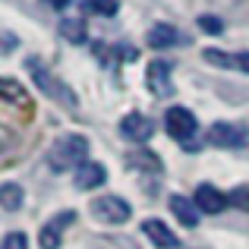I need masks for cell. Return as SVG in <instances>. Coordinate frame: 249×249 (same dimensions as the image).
<instances>
[{
    "label": "cell",
    "instance_id": "obj_1",
    "mask_svg": "<svg viewBox=\"0 0 249 249\" xmlns=\"http://www.w3.org/2000/svg\"><path fill=\"white\" fill-rule=\"evenodd\" d=\"M85 155H89V139L85 136H63V139L54 142V148H51L48 155V164L51 170H57V174H67V170H79L85 164Z\"/></svg>",
    "mask_w": 249,
    "mask_h": 249
},
{
    "label": "cell",
    "instance_id": "obj_2",
    "mask_svg": "<svg viewBox=\"0 0 249 249\" xmlns=\"http://www.w3.org/2000/svg\"><path fill=\"white\" fill-rule=\"evenodd\" d=\"M164 129H167V136L170 139H177L180 145H186V152H196V136H199V123H196V117H193V110H186V107H167V114H164Z\"/></svg>",
    "mask_w": 249,
    "mask_h": 249
},
{
    "label": "cell",
    "instance_id": "obj_3",
    "mask_svg": "<svg viewBox=\"0 0 249 249\" xmlns=\"http://www.w3.org/2000/svg\"><path fill=\"white\" fill-rule=\"evenodd\" d=\"M91 214L101 224L117 227V224H126L133 218V205L126 199H120V196H101V199H91Z\"/></svg>",
    "mask_w": 249,
    "mask_h": 249
},
{
    "label": "cell",
    "instance_id": "obj_4",
    "mask_svg": "<svg viewBox=\"0 0 249 249\" xmlns=\"http://www.w3.org/2000/svg\"><path fill=\"white\" fill-rule=\"evenodd\" d=\"M205 142H208V145H214V148H240L243 142H249V133H246L243 123L218 120V123H212Z\"/></svg>",
    "mask_w": 249,
    "mask_h": 249
},
{
    "label": "cell",
    "instance_id": "obj_5",
    "mask_svg": "<svg viewBox=\"0 0 249 249\" xmlns=\"http://www.w3.org/2000/svg\"><path fill=\"white\" fill-rule=\"evenodd\" d=\"M120 133L126 136L129 142H145V139H152V136H155V123H152V117L133 110V114H126L120 120Z\"/></svg>",
    "mask_w": 249,
    "mask_h": 249
},
{
    "label": "cell",
    "instance_id": "obj_6",
    "mask_svg": "<svg viewBox=\"0 0 249 249\" xmlns=\"http://www.w3.org/2000/svg\"><path fill=\"white\" fill-rule=\"evenodd\" d=\"M196 205H199V212L205 214H221L227 208V202H231V196H224L218 186H212V183H202L199 189H196Z\"/></svg>",
    "mask_w": 249,
    "mask_h": 249
},
{
    "label": "cell",
    "instance_id": "obj_7",
    "mask_svg": "<svg viewBox=\"0 0 249 249\" xmlns=\"http://www.w3.org/2000/svg\"><path fill=\"white\" fill-rule=\"evenodd\" d=\"M148 89H152V95L158 98H170L174 95V79H170V63L167 60H155L152 67H148V76H145Z\"/></svg>",
    "mask_w": 249,
    "mask_h": 249
},
{
    "label": "cell",
    "instance_id": "obj_8",
    "mask_svg": "<svg viewBox=\"0 0 249 249\" xmlns=\"http://www.w3.org/2000/svg\"><path fill=\"white\" fill-rule=\"evenodd\" d=\"M142 233H145V237L152 240L158 249H180L177 233L170 231L164 221H158V218H145V221H142Z\"/></svg>",
    "mask_w": 249,
    "mask_h": 249
},
{
    "label": "cell",
    "instance_id": "obj_9",
    "mask_svg": "<svg viewBox=\"0 0 249 249\" xmlns=\"http://www.w3.org/2000/svg\"><path fill=\"white\" fill-rule=\"evenodd\" d=\"M148 48H158V51H164V48H177V44L183 41V32L180 29H174L170 22H155L152 29H148Z\"/></svg>",
    "mask_w": 249,
    "mask_h": 249
},
{
    "label": "cell",
    "instance_id": "obj_10",
    "mask_svg": "<svg viewBox=\"0 0 249 249\" xmlns=\"http://www.w3.org/2000/svg\"><path fill=\"white\" fill-rule=\"evenodd\" d=\"M29 70H32V76H35V82L41 85V91H48V95H60V101L67 104V107H76V98H73V91H70V89H63L60 82L48 79V73L41 70V63H38V60H29Z\"/></svg>",
    "mask_w": 249,
    "mask_h": 249
},
{
    "label": "cell",
    "instance_id": "obj_11",
    "mask_svg": "<svg viewBox=\"0 0 249 249\" xmlns=\"http://www.w3.org/2000/svg\"><path fill=\"white\" fill-rule=\"evenodd\" d=\"M170 212L177 214V221L180 224H186V227H196L199 224V205H196V199H189V196H180V193H174L170 196Z\"/></svg>",
    "mask_w": 249,
    "mask_h": 249
},
{
    "label": "cell",
    "instance_id": "obj_12",
    "mask_svg": "<svg viewBox=\"0 0 249 249\" xmlns=\"http://www.w3.org/2000/svg\"><path fill=\"white\" fill-rule=\"evenodd\" d=\"M70 221H76V212H63V214H57L54 221H48V224L41 227V249H60V233Z\"/></svg>",
    "mask_w": 249,
    "mask_h": 249
},
{
    "label": "cell",
    "instance_id": "obj_13",
    "mask_svg": "<svg viewBox=\"0 0 249 249\" xmlns=\"http://www.w3.org/2000/svg\"><path fill=\"white\" fill-rule=\"evenodd\" d=\"M104 180H107V170H104V164H98V161H85V164L76 170V186L79 189H95V186H101Z\"/></svg>",
    "mask_w": 249,
    "mask_h": 249
},
{
    "label": "cell",
    "instance_id": "obj_14",
    "mask_svg": "<svg viewBox=\"0 0 249 249\" xmlns=\"http://www.w3.org/2000/svg\"><path fill=\"white\" fill-rule=\"evenodd\" d=\"M22 199H25V193H22L19 183H3V186H0V205H3L6 212H16V208L22 205Z\"/></svg>",
    "mask_w": 249,
    "mask_h": 249
},
{
    "label": "cell",
    "instance_id": "obj_15",
    "mask_svg": "<svg viewBox=\"0 0 249 249\" xmlns=\"http://www.w3.org/2000/svg\"><path fill=\"white\" fill-rule=\"evenodd\" d=\"M60 35L67 38L70 44H82L85 41V22L82 19H63L60 22Z\"/></svg>",
    "mask_w": 249,
    "mask_h": 249
},
{
    "label": "cell",
    "instance_id": "obj_16",
    "mask_svg": "<svg viewBox=\"0 0 249 249\" xmlns=\"http://www.w3.org/2000/svg\"><path fill=\"white\" fill-rule=\"evenodd\" d=\"M126 164L129 167H148V170H161V161H158V155H152V152H133L126 158Z\"/></svg>",
    "mask_w": 249,
    "mask_h": 249
},
{
    "label": "cell",
    "instance_id": "obj_17",
    "mask_svg": "<svg viewBox=\"0 0 249 249\" xmlns=\"http://www.w3.org/2000/svg\"><path fill=\"white\" fill-rule=\"evenodd\" d=\"M82 10L85 13H101V16H114V13L120 10V3H117V0H85Z\"/></svg>",
    "mask_w": 249,
    "mask_h": 249
},
{
    "label": "cell",
    "instance_id": "obj_18",
    "mask_svg": "<svg viewBox=\"0 0 249 249\" xmlns=\"http://www.w3.org/2000/svg\"><path fill=\"white\" fill-rule=\"evenodd\" d=\"M0 95H3L6 101H22V98H29L22 85L13 82V79H3V82H0Z\"/></svg>",
    "mask_w": 249,
    "mask_h": 249
},
{
    "label": "cell",
    "instance_id": "obj_19",
    "mask_svg": "<svg viewBox=\"0 0 249 249\" xmlns=\"http://www.w3.org/2000/svg\"><path fill=\"white\" fill-rule=\"evenodd\" d=\"M199 29L208 32V35H221V32H224V22H221V16H212V13H208V16H199Z\"/></svg>",
    "mask_w": 249,
    "mask_h": 249
},
{
    "label": "cell",
    "instance_id": "obj_20",
    "mask_svg": "<svg viewBox=\"0 0 249 249\" xmlns=\"http://www.w3.org/2000/svg\"><path fill=\"white\" fill-rule=\"evenodd\" d=\"M231 202L237 208H243V212H249V183H243V186H237L231 193Z\"/></svg>",
    "mask_w": 249,
    "mask_h": 249
},
{
    "label": "cell",
    "instance_id": "obj_21",
    "mask_svg": "<svg viewBox=\"0 0 249 249\" xmlns=\"http://www.w3.org/2000/svg\"><path fill=\"white\" fill-rule=\"evenodd\" d=\"M0 249H29V237L25 233H6Z\"/></svg>",
    "mask_w": 249,
    "mask_h": 249
},
{
    "label": "cell",
    "instance_id": "obj_22",
    "mask_svg": "<svg viewBox=\"0 0 249 249\" xmlns=\"http://www.w3.org/2000/svg\"><path fill=\"white\" fill-rule=\"evenodd\" d=\"M237 70L240 73H249V51H240L237 54Z\"/></svg>",
    "mask_w": 249,
    "mask_h": 249
},
{
    "label": "cell",
    "instance_id": "obj_23",
    "mask_svg": "<svg viewBox=\"0 0 249 249\" xmlns=\"http://www.w3.org/2000/svg\"><path fill=\"white\" fill-rule=\"evenodd\" d=\"M48 6H54V10H63V6H70V0H44Z\"/></svg>",
    "mask_w": 249,
    "mask_h": 249
}]
</instances>
